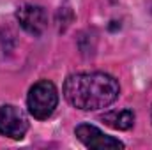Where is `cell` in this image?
<instances>
[{"label":"cell","mask_w":152,"mask_h":150,"mask_svg":"<svg viewBox=\"0 0 152 150\" xmlns=\"http://www.w3.org/2000/svg\"><path fill=\"white\" fill-rule=\"evenodd\" d=\"M120 94V85L106 73H76L64 83L66 101L83 111H94L113 104Z\"/></svg>","instance_id":"6da1fadb"},{"label":"cell","mask_w":152,"mask_h":150,"mask_svg":"<svg viewBox=\"0 0 152 150\" xmlns=\"http://www.w3.org/2000/svg\"><path fill=\"white\" fill-rule=\"evenodd\" d=\"M57 104H58V92L51 81L41 79L30 87L28 95H27V106H28V113L34 118L37 120L50 118L55 111Z\"/></svg>","instance_id":"7a4b0ae2"},{"label":"cell","mask_w":152,"mask_h":150,"mask_svg":"<svg viewBox=\"0 0 152 150\" xmlns=\"http://www.w3.org/2000/svg\"><path fill=\"white\" fill-rule=\"evenodd\" d=\"M76 138L87 147L92 150H122L124 143L120 140H117L113 136L104 134L101 129H97L92 124H80L75 129Z\"/></svg>","instance_id":"3957f363"},{"label":"cell","mask_w":152,"mask_h":150,"mask_svg":"<svg viewBox=\"0 0 152 150\" xmlns=\"http://www.w3.org/2000/svg\"><path fill=\"white\" fill-rule=\"evenodd\" d=\"M28 131V120L25 113L12 104L0 106V134L11 140L25 138Z\"/></svg>","instance_id":"277c9868"},{"label":"cell","mask_w":152,"mask_h":150,"mask_svg":"<svg viewBox=\"0 0 152 150\" xmlns=\"http://www.w3.org/2000/svg\"><path fill=\"white\" fill-rule=\"evenodd\" d=\"M16 20L21 25V28L32 36H41L48 27V14L41 5L25 4L16 11Z\"/></svg>","instance_id":"5b68a950"},{"label":"cell","mask_w":152,"mask_h":150,"mask_svg":"<svg viewBox=\"0 0 152 150\" xmlns=\"http://www.w3.org/2000/svg\"><path fill=\"white\" fill-rule=\"evenodd\" d=\"M103 122L117 131H127L134 125V113L127 108L124 110H112L103 115Z\"/></svg>","instance_id":"8992f818"},{"label":"cell","mask_w":152,"mask_h":150,"mask_svg":"<svg viewBox=\"0 0 152 150\" xmlns=\"http://www.w3.org/2000/svg\"><path fill=\"white\" fill-rule=\"evenodd\" d=\"M151 11H152V7H151Z\"/></svg>","instance_id":"52a82bcc"}]
</instances>
